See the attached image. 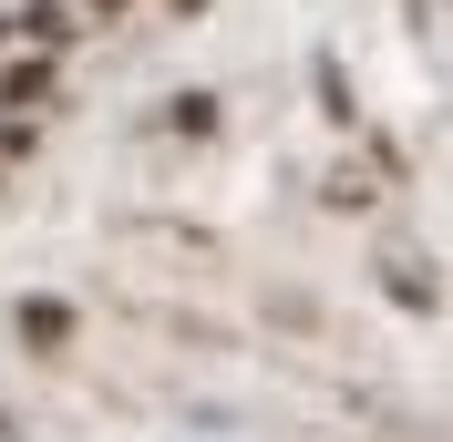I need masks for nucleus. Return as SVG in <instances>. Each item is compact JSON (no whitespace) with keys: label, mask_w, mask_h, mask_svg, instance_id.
Masks as SVG:
<instances>
[{"label":"nucleus","mask_w":453,"mask_h":442,"mask_svg":"<svg viewBox=\"0 0 453 442\" xmlns=\"http://www.w3.org/2000/svg\"><path fill=\"white\" fill-rule=\"evenodd\" d=\"M0 103H11V113H21V103H52V62H42V52H11V62H0Z\"/></svg>","instance_id":"obj_1"},{"label":"nucleus","mask_w":453,"mask_h":442,"mask_svg":"<svg viewBox=\"0 0 453 442\" xmlns=\"http://www.w3.org/2000/svg\"><path fill=\"white\" fill-rule=\"evenodd\" d=\"M11 31H21V42H31V52H42V62H52V52H62V42H73V31H83V21H73L62 0H31V11H21V21H11Z\"/></svg>","instance_id":"obj_2"},{"label":"nucleus","mask_w":453,"mask_h":442,"mask_svg":"<svg viewBox=\"0 0 453 442\" xmlns=\"http://www.w3.org/2000/svg\"><path fill=\"white\" fill-rule=\"evenodd\" d=\"M21 339L31 350H62V339H73V309L62 299H21Z\"/></svg>","instance_id":"obj_3"},{"label":"nucleus","mask_w":453,"mask_h":442,"mask_svg":"<svg viewBox=\"0 0 453 442\" xmlns=\"http://www.w3.org/2000/svg\"><path fill=\"white\" fill-rule=\"evenodd\" d=\"M165 124H175V134H217V93H175Z\"/></svg>","instance_id":"obj_4"},{"label":"nucleus","mask_w":453,"mask_h":442,"mask_svg":"<svg viewBox=\"0 0 453 442\" xmlns=\"http://www.w3.org/2000/svg\"><path fill=\"white\" fill-rule=\"evenodd\" d=\"M381 288H392L402 309H433V278H423V268H402V257H381Z\"/></svg>","instance_id":"obj_5"},{"label":"nucleus","mask_w":453,"mask_h":442,"mask_svg":"<svg viewBox=\"0 0 453 442\" xmlns=\"http://www.w3.org/2000/svg\"><path fill=\"white\" fill-rule=\"evenodd\" d=\"M319 113H340V124L361 113V103H350V83H340V62H330V52H319Z\"/></svg>","instance_id":"obj_6"},{"label":"nucleus","mask_w":453,"mask_h":442,"mask_svg":"<svg viewBox=\"0 0 453 442\" xmlns=\"http://www.w3.org/2000/svg\"><path fill=\"white\" fill-rule=\"evenodd\" d=\"M113 11H124V0H93V11H83V21H113Z\"/></svg>","instance_id":"obj_7"}]
</instances>
